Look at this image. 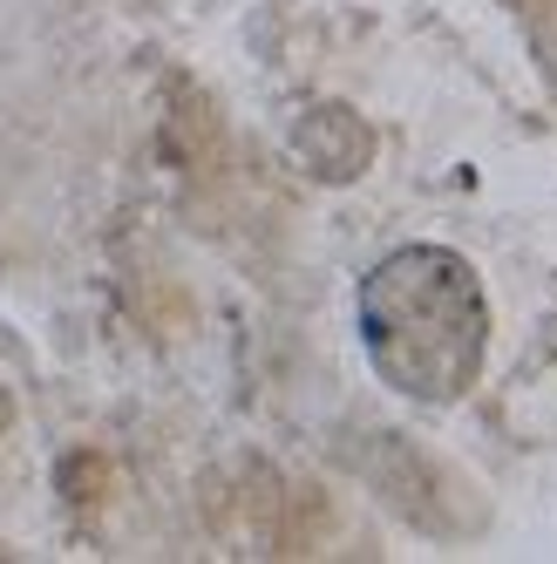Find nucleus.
<instances>
[{
  "label": "nucleus",
  "mask_w": 557,
  "mask_h": 564,
  "mask_svg": "<svg viewBox=\"0 0 557 564\" xmlns=\"http://www.w3.org/2000/svg\"><path fill=\"white\" fill-rule=\"evenodd\" d=\"M361 340L368 360L415 340L422 360L408 375V401H449L483 368V286L456 252L408 246L361 286Z\"/></svg>",
  "instance_id": "1"
}]
</instances>
